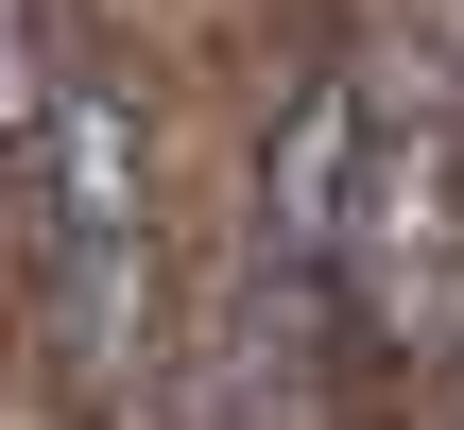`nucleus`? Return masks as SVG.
Masks as SVG:
<instances>
[{
  "mask_svg": "<svg viewBox=\"0 0 464 430\" xmlns=\"http://www.w3.org/2000/svg\"><path fill=\"white\" fill-rule=\"evenodd\" d=\"M258 276L293 310H344L396 362L464 345V103L396 52L293 69L258 138Z\"/></svg>",
  "mask_w": 464,
  "mask_h": 430,
  "instance_id": "obj_1",
  "label": "nucleus"
}]
</instances>
